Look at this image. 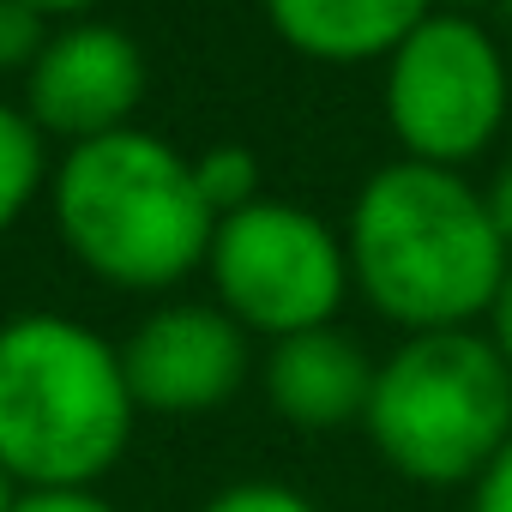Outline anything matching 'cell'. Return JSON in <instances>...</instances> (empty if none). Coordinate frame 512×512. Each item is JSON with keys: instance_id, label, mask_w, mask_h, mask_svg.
<instances>
[{"instance_id": "cell-1", "label": "cell", "mask_w": 512, "mask_h": 512, "mask_svg": "<svg viewBox=\"0 0 512 512\" xmlns=\"http://www.w3.org/2000/svg\"><path fill=\"white\" fill-rule=\"evenodd\" d=\"M356 296L410 332H464L482 326L512 253L488 217V193L464 169H434L392 157L380 163L344 217Z\"/></svg>"}, {"instance_id": "cell-2", "label": "cell", "mask_w": 512, "mask_h": 512, "mask_svg": "<svg viewBox=\"0 0 512 512\" xmlns=\"http://www.w3.org/2000/svg\"><path fill=\"white\" fill-rule=\"evenodd\" d=\"M49 223L85 278L127 296H163L205 272L217 235L193 157L145 127L67 145L49 175Z\"/></svg>"}, {"instance_id": "cell-3", "label": "cell", "mask_w": 512, "mask_h": 512, "mask_svg": "<svg viewBox=\"0 0 512 512\" xmlns=\"http://www.w3.org/2000/svg\"><path fill=\"white\" fill-rule=\"evenodd\" d=\"M133 428L121 344L55 308L0 320V464L19 488H97Z\"/></svg>"}, {"instance_id": "cell-4", "label": "cell", "mask_w": 512, "mask_h": 512, "mask_svg": "<svg viewBox=\"0 0 512 512\" xmlns=\"http://www.w3.org/2000/svg\"><path fill=\"white\" fill-rule=\"evenodd\" d=\"M362 434L392 476L470 488L512 440V368L482 326L410 332L374 368Z\"/></svg>"}, {"instance_id": "cell-5", "label": "cell", "mask_w": 512, "mask_h": 512, "mask_svg": "<svg viewBox=\"0 0 512 512\" xmlns=\"http://www.w3.org/2000/svg\"><path fill=\"white\" fill-rule=\"evenodd\" d=\"M205 278H211V302L266 344L314 326H338L344 302L356 296L344 229L272 193L217 217Z\"/></svg>"}, {"instance_id": "cell-6", "label": "cell", "mask_w": 512, "mask_h": 512, "mask_svg": "<svg viewBox=\"0 0 512 512\" xmlns=\"http://www.w3.org/2000/svg\"><path fill=\"white\" fill-rule=\"evenodd\" d=\"M380 109L398 139V157L434 169L482 163L512 109L500 37L482 19L428 13L380 67Z\"/></svg>"}, {"instance_id": "cell-7", "label": "cell", "mask_w": 512, "mask_h": 512, "mask_svg": "<svg viewBox=\"0 0 512 512\" xmlns=\"http://www.w3.org/2000/svg\"><path fill=\"white\" fill-rule=\"evenodd\" d=\"M121 362L139 416H211L247 386L253 332L217 302H163L127 332Z\"/></svg>"}, {"instance_id": "cell-8", "label": "cell", "mask_w": 512, "mask_h": 512, "mask_svg": "<svg viewBox=\"0 0 512 512\" xmlns=\"http://www.w3.org/2000/svg\"><path fill=\"white\" fill-rule=\"evenodd\" d=\"M145 49L103 19H67L55 25L49 49L37 55V67L25 73V115L43 127V139L61 145H85V139H109L121 127H133L139 103H145Z\"/></svg>"}, {"instance_id": "cell-9", "label": "cell", "mask_w": 512, "mask_h": 512, "mask_svg": "<svg viewBox=\"0 0 512 512\" xmlns=\"http://www.w3.org/2000/svg\"><path fill=\"white\" fill-rule=\"evenodd\" d=\"M374 368L380 356H368L344 326H314L266 350L260 386H266V404L290 428L338 434V428H362L368 398H374Z\"/></svg>"}, {"instance_id": "cell-10", "label": "cell", "mask_w": 512, "mask_h": 512, "mask_svg": "<svg viewBox=\"0 0 512 512\" xmlns=\"http://www.w3.org/2000/svg\"><path fill=\"white\" fill-rule=\"evenodd\" d=\"M284 49L320 67L392 61V49L434 13V0H260Z\"/></svg>"}, {"instance_id": "cell-11", "label": "cell", "mask_w": 512, "mask_h": 512, "mask_svg": "<svg viewBox=\"0 0 512 512\" xmlns=\"http://www.w3.org/2000/svg\"><path fill=\"white\" fill-rule=\"evenodd\" d=\"M49 175H55V157L43 127L25 115V103L0 97V235H13L25 211L49 199Z\"/></svg>"}, {"instance_id": "cell-12", "label": "cell", "mask_w": 512, "mask_h": 512, "mask_svg": "<svg viewBox=\"0 0 512 512\" xmlns=\"http://www.w3.org/2000/svg\"><path fill=\"white\" fill-rule=\"evenodd\" d=\"M193 175H199V193H205V205H211L217 217H229V211H241V205H253V199H266V187H260V157H253L247 145H205V151L193 157Z\"/></svg>"}, {"instance_id": "cell-13", "label": "cell", "mask_w": 512, "mask_h": 512, "mask_svg": "<svg viewBox=\"0 0 512 512\" xmlns=\"http://www.w3.org/2000/svg\"><path fill=\"white\" fill-rule=\"evenodd\" d=\"M55 37V19L37 13L31 0H0V79H19L37 67V55L49 49Z\"/></svg>"}, {"instance_id": "cell-14", "label": "cell", "mask_w": 512, "mask_h": 512, "mask_svg": "<svg viewBox=\"0 0 512 512\" xmlns=\"http://www.w3.org/2000/svg\"><path fill=\"white\" fill-rule=\"evenodd\" d=\"M199 512H320V506H314V494H302V488H290V482L247 476V482L217 488Z\"/></svg>"}, {"instance_id": "cell-15", "label": "cell", "mask_w": 512, "mask_h": 512, "mask_svg": "<svg viewBox=\"0 0 512 512\" xmlns=\"http://www.w3.org/2000/svg\"><path fill=\"white\" fill-rule=\"evenodd\" d=\"M13 512H121L103 488H25Z\"/></svg>"}, {"instance_id": "cell-16", "label": "cell", "mask_w": 512, "mask_h": 512, "mask_svg": "<svg viewBox=\"0 0 512 512\" xmlns=\"http://www.w3.org/2000/svg\"><path fill=\"white\" fill-rule=\"evenodd\" d=\"M470 512H512V440L494 452V464L470 482Z\"/></svg>"}, {"instance_id": "cell-17", "label": "cell", "mask_w": 512, "mask_h": 512, "mask_svg": "<svg viewBox=\"0 0 512 512\" xmlns=\"http://www.w3.org/2000/svg\"><path fill=\"white\" fill-rule=\"evenodd\" d=\"M488 217H494V229H500V241H506V253H512V157L488 175Z\"/></svg>"}, {"instance_id": "cell-18", "label": "cell", "mask_w": 512, "mask_h": 512, "mask_svg": "<svg viewBox=\"0 0 512 512\" xmlns=\"http://www.w3.org/2000/svg\"><path fill=\"white\" fill-rule=\"evenodd\" d=\"M482 332H488V344L500 350V362L512 368V272H506V284H500V296H494V308H488Z\"/></svg>"}, {"instance_id": "cell-19", "label": "cell", "mask_w": 512, "mask_h": 512, "mask_svg": "<svg viewBox=\"0 0 512 512\" xmlns=\"http://www.w3.org/2000/svg\"><path fill=\"white\" fill-rule=\"evenodd\" d=\"M31 7H37V13H49L55 25H67V19H91L103 0H31Z\"/></svg>"}, {"instance_id": "cell-20", "label": "cell", "mask_w": 512, "mask_h": 512, "mask_svg": "<svg viewBox=\"0 0 512 512\" xmlns=\"http://www.w3.org/2000/svg\"><path fill=\"white\" fill-rule=\"evenodd\" d=\"M488 7H500V0H434V13H464V19H482Z\"/></svg>"}, {"instance_id": "cell-21", "label": "cell", "mask_w": 512, "mask_h": 512, "mask_svg": "<svg viewBox=\"0 0 512 512\" xmlns=\"http://www.w3.org/2000/svg\"><path fill=\"white\" fill-rule=\"evenodd\" d=\"M19 494H25V488L13 482V470H7V464H0V512H13V506H19Z\"/></svg>"}, {"instance_id": "cell-22", "label": "cell", "mask_w": 512, "mask_h": 512, "mask_svg": "<svg viewBox=\"0 0 512 512\" xmlns=\"http://www.w3.org/2000/svg\"><path fill=\"white\" fill-rule=\"evenodd\" d=\"M494 13H500V19H506V31H512V0H500V7H494Z\"/></svg>"}]
</instances>
